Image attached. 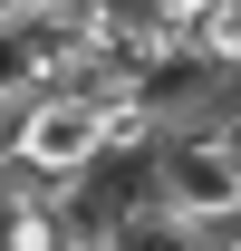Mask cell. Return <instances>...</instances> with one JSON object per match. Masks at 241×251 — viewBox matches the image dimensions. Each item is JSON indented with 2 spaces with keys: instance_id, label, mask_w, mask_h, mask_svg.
Here are the masks:
<instances>
[{
  "instance_id": "4",
  "label": "cell",
  "mask_w": 241,
  "mask_h": 251,
  "mask_svg": "<svg viewBox=\"0 0 241 251\" xmlns=\"http://www.w3.org/2000/svg\"><path fill=\"white\" fill-rule=\"evenodd\" d=\"M212 251H241V232H222V242H212Z\"/></svg>"
},
{
  "instance_id": "5",
  "label": "cell",
  "mask_w": 241,
  "mask_h": 251,
  "mask_svg": "<svg viewBox=\"0 0 241 251\" xmlns=\"http://www.w3.org/2000/svg\"><path fill=\"white\" fill-rule=\"evenodd\" d=\"M68 251H116V242H68Z\"/></svg>"
},
{
  "instance_id": "1",
  "label": "cell",
  "mask_w": 241,
  "mask_h": 251,
  "mask_svg": "<svg viewBox=\"0 0 241 251\" xmlns=\"http://www.w3.org/2000/svg\"><path fill=\"white\" fill-rule=\"evenodd\" d=\"M154 203L183 213L193 232H241V116L232 126H193V135H164L154 155Z\"/></svg>"
},
{
  "instance_id": "3",
  "label": "cell",
  "mask_w": 241,
  "mask_h": 251,
  "mask_svg": "<svg viewBox=\"0 0 241 251\" xmlns=\"http://www.w3.org/2000/svg\"><path fill=\"white\" fill-rule=\"evenodd\" d=\"M116 251H212V232H193L183 213H164L154 193H135L116 213Z\"/></svg>"
},
{
  "instance_id": "2",
  "label": "cell",
  "mask_w": 241,
  "mask_h": 251,
  "mask_svg": "<svg viewBox=\"0 0 241 251\" xmlns=\"http://www.w3.org/2000/svg\"><path fill=\"white\" fill-rule=\"evenodd\" d=\"M10 174H39V184H87L106 174V135H96V106L87 97H39L29 116H20V164Z\"/></svg>"
}]
</instances>
